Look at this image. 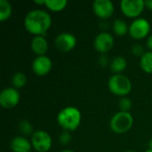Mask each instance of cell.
I'll return each instance as SVG.
<instances>
[{"mask_svg": "<svg viewBox=\"0 0 152 152\" xmlns=\"http://www.w3.org/2000/svg\"><path fill=\"white\" fill-rule=\"evenodd\" d=\"M53 23L51 15L42 10L35 9L29 11L24 18L25 29L34 37L45 36Z\"/></svg>", "mask_w": 152, "mask_h": 152, "instance_id": "1", "label": "cell"}, {"mask_svg": "<svg viewBox=\"0 0 152 152\" xmlns=\"http://www.w3.org/2000/svg\"><path fill=\"white\" fill-rule=\"evenodd\" d=\"M56 119L63 131L73 132L79 127L82 121V114L77 108L68 106L58 113Z\"/></svg>", "mask_w": 152, "mask_h": 152, "instance_id": "2", "label": "cell"}, {"mask_svg": "<svg viewBox=\"0 0 152 152\" xmlns=\"http://www.w3.org/2000/svg\"><path fill=\"white\" fill-rule=\"evenodd\" d=\"M108 87L111 94L122 98L131 93L133 85L130 78L124 74H113L109 79Z\"/></svg>", "mask_w": 152, "mask_h": 152, "instance_id": "3", "label": "cell"}, {"mask_svg": "<svg viewBox=\"0 0 152 152\" xmlns=\"http://www.w3.org/2000/svg\"><path fill=\"white\" fill-rule=\"evenodd\" d=\"M134 125V118L130 112L118 111L114 114L110 121V127L115 134H122L127 133Z\"/></svg>", "mask_w": 152, "mask_h": 152, "instance_id": "4", "label": "cell"}, {"mask_svg": "<svg viewBox=\"0 0 152 152\" xmlns=\"http://www.w3.org/2000/svg\"><path fill=\"white\" fill-rule=\"evenodd\" d=\"M151 32V23L145 18H137L129 25V36L134 40H142Z\"/></svg>", "mask_w": 152, "mask_h": 152, "instance_id": "5", "label": "cell"}, {"mask_svg": "<svg viewBox=\"0 0 152 152\" xmlns=\"http://www.w3.org/2000/svg\"><path fill=\"white\" fill-rule=\"evenodd\" d=\"M145 8V1L143 0H122L120 2L122 13L130 19L140 18Z\"/></svg>", "mask_w": 152, "mask_h": 152, "instance_id": "6", "label": "cell"}, {"mask_svg": "<svg viewBox=\"0 0 152 152\" xmlns=\"http://www.w3.org/2000/svg\"><path fill=\"white\" fill-rule=\"evenodd\" d=\"M32 148L37 152H48L53 146V139L49 133L43 130L36 131L30 138Z\"/></svg>", "mask_w": 152, "mask_h": 152, "instance_id": "7", "label": "cell"}, {"mask_svg": "<svg viewBox=\"0 0 152 152\" xmlns=\"http://www.w3.org/2000/svg\"><path fill=\"white\" fill-rule=\"evenodd\" d=\"M20 100V94L14 87H6L0 93V105L5 110L15 108Z\"/></svg>", "mask_w": 152, "mask_h": 152, "instance_id": "8", "label": "cell"}, {"mask_svg": "<svg viewBox=\"0 0 152 152\" xmlns=\"http://www.w3.org/2000/svg\"><path fill=\"white\" fill-rule=\"evenodd\" d=\"M77 43V37H75V35L69 32L60 33L54 39L55 47L62 53L71 52L76 47Z\"/></svg>", "mask_w": 152, "mask_h": 152, "instance_id": "9", "label": "cell"}, {"mask_svg": "<svg viewBox=\"0 0 152 152\" xmlns=\"http://www.w3.org/2000/svg\"><path fill=\"white\" fill-rule=\"evenodd\" d=\"M115 45L114 37L109 32H101L99 33L94 41V47L97 53L105 54L109 53Z\"/></svg>", "mask_w": 152, "mask_h": 152, "instance_id": "10", "label": "cell"}, {"mask_svg": "<svg viewBox=\"0 0 152 152\" xmlns=\"http://www.w3.org/2000/svg\"><path fill=\"white\" fill-rule=\"evenodd\" d=\"M53 68V61L50 57L46 55L37 56L31 65V69L34 74L39 77H44L49 74Z\"/></svg>", "mask_w": 152, "mask_h": 152, "instance_id": "11", "label": "cell"}, {"mask_svg": "<svg viewBox=\"0 0 152 152\" xmlns=\"http://www.w3.org/2000/svg\"><path fill=\"white\" fill-rule=\"evenodd\" d=\"M93 11L98 18L106 20L113 15L115 7L110 0H95L93 3Z\"/></svg>", "mask_w": 152, "mask_h": 152, "instance_id": "12", "label": "cell"}, {"mask_svg": "<svg viewBox=\"0 0 152 152\" xmlns=\"http://www.w3.org/2000/svg\"><path fill=\"white\" fill-rule=\"evenodd\" d=\"M10 148L12 152H31V142L25 136L20 135L12 139Z\"/></svg>", "mask_w": 152, "mask_h": 152, "instance_id": "13", "label": "cell"}, {"mask_svg": "<svg viewBox=\"0 0 152 152\" xmlns=\"http://www.w3.org/2000/svg\"><path fill=\"white\" fill-rule=\"evenodd\" d=\"M30 47L37 56H43L47 53L49 45L45 36H37L32 38Z\"/></svg>", "mask_w": 152, "mask_h": 152, "instance_id": "14", "label": "cell"}, {"mask_svg": "<svg viewBox=\"0 0 152 152\" xmlns=\"http://www.w3.org/2000/svg\"><path fill=\"white\" fill-rule=\"evenodd\" d=\"M110 67L114 74H122L127 67V61L124 56H117L110 61Z\"/></svg>", "mask_w": 152, "mask_h": 152, "instance_id": "15", "label": "cell"}, {"mask_svg": "<svg viewBox=\"0 0 152 152\" xmlns=\"http://www.w3.org/2000/svg\"><path fill=\"white\" fill-rule=\"evenodd\" d=\"M112 30L116 36L125 37L127 33H129V26L124 20L117 19L113 22Z\"/></svg>", "mask_w": 152, "mask_h": 152, "instance_id": "16", "label": "cell"}, {"mask_svg": "<svg viewBox=\"0 0 152 152\" xmlns=\"http://www.w3.org/2000/svg\"><path fill=\"white\" fill-rule=\"evenodd\" d=\"M68 5L67 0H45V6L51 12H60Z\"/></svg>", "mask_w": 152, "mask_h": 152, "instance_id": "17", "label": "cell"}, {"mask_svg": "<svg viewBox=\"0 0 152 152\" xmlns=\"http://www.w3.org/2000/svg\"><path fill=\"white\" fill-rule=\"evenodd\" d=\"M140 67L147 74H152V52H146L140 58Z\"/></svg>", "mask_w": 152, "mask_h": 152, "instance_id": "18", "label": "cell"}, {"mask_svg": "<svg viewBox=\"0 0 152 152\" xmlns=\"http://www.w3.org/2000/svg\"><path fill=\"white\" fill-rule=\"evenodd\" d=\"M12 13V7L10 2L6 0H0V21L4 22L8 20Z\"/></svg>", "mask_w": 152, "mask_h": 152, "instance_id": "19", "label": "cell"}, {"mask_svg": "<svg viewBox=\"0 0 152 152\" xmlns=\"http://www.w3.org/2000/svg\"><path fill=\"white\" fill-rule=\"evenodd\" d=\"M27 82H28V79H27L26 75L20 71L14 73L11 78V83H12V87H14L17 90L23 88L26 86Z\"/></svg>", "mask_w": 152, "mask_h": 152, "instance_id": "20", "label": "cell"}, {"mask_svg": "<svg viewBox=\"0 0 152 152\" xmlns=\"http://www.w3.org/2000/svg\"><path fill=\"white\" fill-rule=\"evenodd\" d=\"M18 128L19 131L21 134H23V136H32V134L35 133L34 129H33V126L32 124L28 121V120H21L20 121L19 125H18Z\"/></svg>", "mask_w": 152, "mask_h": 152, "instance_id": "21", "label": "cell"}, {"mask_svg": "<svg viewBox=\"0 0 152 152\" xmlns=\"http://www.w3.org/2000/svg\"><path fill=\"white\" fill-rule=\"evenodd\" d=\"M132 106H133L132 101L128 97H122L118 102V107L120 109V111L130 112Z\"/></svg>", "mask_w": 152, "mask_h": 152, "instance_id": "22", "label": "cell"}, {"mask_svg": "<svg viewBox=\"0 0 152 152\" xmlns=\"http://www.w3.org/2000/svg\"><path fill=\"white\" fill-rule=\"evenodd\" d=\"M131 52L133 53V55L136 56V57H142L146 52L144 51V47L140 45V44H134L133 45L132 48H131Z\"/></svg>", "mask_w": 152, "mask_h": 152, "instance_id": "23", "label": "cell"}, {"mask_svg": "<svg viewBox=\"0 0 152 152\" xmlns=\"http://www.w3.org/2000/svg\"><path fill=\"white\" fill-rule=\"evenodd\" d=\"M59 140H60V142H61L62 145H67V144H69V142H70V140H71L70 132L63 131V132L60 134Z\"/></svg>", "mask_w": 152, "mask_h": 152, "instance_id": "24", "label": "cell"}, {"mask_svg": "<svg viewBox=\"0 0 152 152\" xmlns=\"http://www.w3.org/2000/svg\"><path fill=\"white\" fill-rule=\"evenodd\" d=\"M146 45H147V48L149 49V51L152 52V34L148 37L147 41H146Z\"/></svg>", "mask_w": 152, "mask_h": 152, "instance_id": "25", "label": "cell"}, {"mask_svg": "<svg viewBox=\"0 0 152 152\" xmlns=\"http://www.w3.org/2000/svg\"><path fill=\"white\" fill-rule=\"evenodd\" d=\"M109 63V61H108V58L106 57V56H104V54H103V56L102 57H101V59H100V64H102V65H106V64H108Z\"/></svg>", "mask_w": 152, "mask_h": 152, "instance_id": "26", "label": "cell"}, {"mask_svg": "<svg viewBox=\"0 0 152 152\" xmlns=\"http://www.w3.org/2000/svg\"><path fill=\"white\" fill-rule=\"evenodd\" d=\"M145 7L147 9L152 11V0H146L145 1Z\"/></svg>", "mask_w": 152, "mask_h": 152, "instance_id": "27", "label": "cell"}, {"mask_svg": "<svg viewBox=\"0 0 152 152\" xmlns=\"http://www.w3.org/2000/svg\"><path fill=\"white\" fill-rule=\"evenodd\" d=\"M34 3L36 4H40V5H45V0H40V1H37V0H35Z\"/></svg>", "mask_w": 152, "mask_h": 152, "instance_id": "28", "label": "cell"}, {"mask_svg": "<svg viewBox=\"0 0 152 152\" xmlns=\"http://www.w3.org/2000/svg\"><path fill=\"white\" fill-rule=\"evenodd\" d=\"M149 150H151L152 151V139L149 142Z\"/></svg>", "mask_w": 152, "mask_h": 152, "instance_id": "29", "label": "cell"}, {"mask_svg": "<svg viewBox=\"0 0 152 152\" xmlns=\"http://www.w3.org/2000/svg\"><path fill=\"white\" fill-rule=\"evenodd\" d=\"M60 152H75L74 151H71V150H63V151H61Z\"/></svg>", "mask_w": 152, "mask_h": 152, "instance_id": "30", "label": "cell"}, {"mask_svg": "<svg viewBox=\"0 0 152 152\" xmlns=\"http://www.w3.org/2000/svg\"><path fill=\"white\" fill-rule=\"evenodd\" d=\"M144 152H152L151 150H147V151H145Z\"/></svg>", "mask_w": 152, "mask_h": 152, "instance_id": "31", "label": "cell"}, {"mask_svg": "<svg viewBox=\"0 0 152 152\" xmlns=\"http://www.w3.org/2000/svg\"><path fill=\"white\" fill-rule=\"evenodd\" d=\"M126 152H135V151H126Z\"/></svg>", "mask_w": 152, "mask_h": 152, "instance_id": "32", "label": "cell"}]
</instances>
